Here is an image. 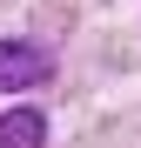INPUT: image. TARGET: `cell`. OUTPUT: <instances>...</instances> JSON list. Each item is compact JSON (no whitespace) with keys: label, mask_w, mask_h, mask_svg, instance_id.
<instances>
[{"label":"cell","mask_w":141,"mask_h":148,"mask_svg":"<svg viewBox=\"0 0 141 148\" xmlns=\"http://www.w3.org/2000/svg\"><path fill=\"white\" fill-rule=\"evenodd\" d=\"M47 141V121L34 108H7L0 114V148H40Z\"/></svg>","instance_id":"cell-2"},{"label":"cell","mask_w":141,"mask_h":148,"mask_svg":"<svg viewBox=\"0 0 141 148\" xmlns=\"http://www.w3.org/2000/svg\"><path fill=\"white\" fill-rule=\"evenodd\" d=\"M47 74H54V54H47L40 40H27V34L0 40V94H20V88L47 81Z\"/></svg>","instance_id":"cell-1"}]
</instances>
